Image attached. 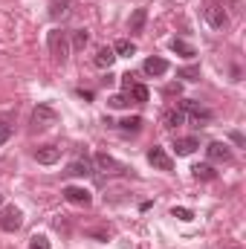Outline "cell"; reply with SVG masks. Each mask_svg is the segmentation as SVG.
<instances>
[{
    "label": "cell",
    "mask_w": 246,
    "mask_h": 249,
    "mask_svg": "<svg viewBox=\"0 0 246 249\" xmlns=\"http://www.w3.org/2000/svg\"><path fill=\"white\" fill-rule=\"evenodd\" d=\"M47 44H50V55H53L55 61H58V64L67 61V55H70L67 32H61V29H53V32H50V38H47Z\"/></svg>",
    "instance_id": "cell-1"
},
{
    "label": "cell",
    "mask_w": 246,
    "mask_h": 249,
    "mask_svg": "<svg viewBox=\"0 0 246 249\" xmlns=\"http://www.w3.org/2000/svg\"><path fill=\"white\" fill-rule=\"evenodd\" d=\"M20 223H23V214H20L18 206H6V209H0V229H3V232H18Z\"/></svg>",
    "instance_id": "cell-2"
},
{
    "label": "cell",
    "mask_w": 246,
    "mask_h": 249,
    "mask_svg": "<svg viewBox=\"0 0 246 249\" xmlns=\"http://www.w3.org/2000/svg\"><path fill=\"white\" fill-rule=\"evenodd\" d=\"M55 122H58V113H55L50 105H38V107L32 110V124H35V127H53Z\"/></svg>",
    "instance_id": "cell-3"
},
{
    "label": "cell",
    "mask_w": 246,
    "mask_h": 249,
    "mask_svg": "<svg viewBox=\"0 0 246 249\" xmlns=\"http://www.w3.org/2000/svg\"><path fill=\"white\" fill-rule=\"evenodd\" d=\"M206 20H209L211 29H223V26L229 23V15H226V9H223L220 3H211V6L206 9Z\"/></svg>",
    "instance_id": "cell-4"
},
{
    "label": "cell",
    "mask_w": 246,
    "mask_h": 249,
    "mask_svg": "<svg viewBox=\"0 0 246 249\" xmlns=\"http://www.w3.org/2000/svg\"><path fill=\"white\" fill-rule=\"evenodd\" d=\"M96 165H99V171H105V174H127V168H124L122 162H116L110 154H96Z\"/></svg>",
    "instance_id": "cell-5"
},
{
    "label": "cell",
    "mask_w": 246,
    "mask_h": 249,
    "mask_svg": "<svg viewBox=\"0 0 246 249\" xmlns=\"http://www.w3.org/2000/svg\"><path fill=\"white\" fill-rule=\"evenodd\" d=\"M206 154H209L211 162H232V148H229L226 142H211V145L206 148Z\"/></svg>",
    "instance_id": "cell-6"
},
{
    "label": "cell",
    "mask_w": 246,
    "mask_h": 249,
    "mask_svg": "<svg viewBox=\"0 0 246 249\" xmlns=\"http://www.w3.org/2000/svg\"><path fill=\"white\" fill-rule=\"evenodd\" d=\"M148 162H151L154 168H159V171H171V168H174V162H171V157L165 154V148H151V151H148Z\"/></svg>",
    "instance_id": "cell-7"
},
{
    "label": "cell",
    "mask_w": 246,
    "mask_h": 249,
    "mask_svg": "<svg viewBox=\"0 0 246 249\" xmlns=\"http://www.w3.org/2000/svg\"><path fill=\"white\" fill-rule=\"evenodd\" d=\"M64 197L70 200V203H75V206H90V191L87 188H81V186H67L64 188Z\"/></svg>",
    "instance_id": "cell-8"
},
{
    "label": "cell",
    "mask_w": 246,
    "mask_h": 249,
    "mask_svg": "<svg viewBox=\"0 0 246 249\" xmlns=\"http://www.w3.org/2000/svg\"><path fill=\"white\" fill-rule=\"evenodd\" d=\"M35 160H38L41 165H55V162L61 160V148H55V145H44V148L35 151Z\"/></svg>",
    "instance_id": "cell-9"
},
{
    "label": "cell",
    "mask_w": 246,
    "mask_h": 249,
    "mask_svg": "<svg viewBox=\"0 0 246 249\" xmlns=\"http://www.w3.org/2000/svg\"><path fill=\"white\" fill-rule=\"evenodd\" d=\"M116 61V53H113V47H102L96 55H93V64L99 67V70H110Z\"/></svg>",
    "instance_id": "cell-10"
},
{
    "label": "cell",
    "mask_w": 246,
    "mask_h": 249,
    "mask_svg": "<svg viewBox=\"0 0 246 249\" xmlns=\"http://www.w3.org/2000/svg\"><path fill=\"white\" fill-rule=\"evenodd\" d=\"M142 67H145V72H148V75H157V78L168 72V61H165V58H157V55L145 58V64H142Z\"/></svg>",
    "instance_id": "cell-11"
},
{
    "label": "cell",
    "mask_w": 246,
    "mask_h": 249,
    "mask_svg": "<svg viewBox=\"0 0 246 249\" xmlns=\"http://www.w3.org/2000/svg\"><path fill=\"white\" fill-rule=\"evenodd\" d=\"M197 148H200V142H197L194 136H185V139H177V142H174L177 157H188V154H194Z\"/></svg>",
    "instance_id": "cell-12"
},
{
    "label": "cell",
    "mask_w": 246,
    "mask_h": 249,
    "mask_svg": "<svg viewBox=\"0 0 246 249\" xmlns=\"http://www.w3.org/2000/svg\"><path fill=\"white\" fill-rule=\"evenodd\" d=\"M70 3H75V0H53L50 18H53V20H64V18L70 15Z\"/></svg>",
    "instance_id": "cell-13"
},
{
    "label": "cell",
    "mask_w": 246,
    "mask_h": 249,
    "mask_svg": "<svg viewBox=\"0 0 246 249\" xmlns=\"http://www.w3.org/2000/svg\"><path fill=\"white\" fill-rule=\"evenodd\" d=\"M67 174H70V177H90L93 171H90V162H87V160H75V162L67 165Z\"/></svg>",
    "instance_id": "cell-14"
},
{
    "label": "cell",
    "mask_w": 246,
    "mask_h": 249,
    "mask_svg": "<svg viewBox=\"0 0 246 249\" xmlns=\"http://www.w3.org/2000/svg\"><path fill=\"white\" fill-rule=\"evenodd\" d=\"M145 20H148V9H136V12L130 15L127 29H130V32H142V29H145Z\"/></svg>",
    "instance_id": "cell-15"
},
{
    "label": "cell",
    "mask_w": 246,
    "mask_h": 249,
    "mask_svg": "<svg viewBox=\"0 0 246 249\" xmlns=\"http://www.w3.org/2000/svg\"><path fill=\"white\" fill-rule=\"evenodd\" d=\"M171 50H174L177 55H183V58H194V55H197V50H194L188 41H183V38H174V41H171Z\"/></svg>",
    "instance_id": "cell-16"
},
{
    "label": "cell",
    "mask_w": 246,
    "mask_h": 249,
    "mask_svg": "<svg viewBox=\"0 0 246 249\" xmlns=\"http://www.w3.org/2000/svg\"><path fill=\"white\" fill-rule=\"evenodd\" d=\"M191 171H194V177H197V180H206V183L217 177V171H214V168H211L209 162H200V165H194Z\"/></svg>",
    "instance_id": "cell-17"
},
{
    "label": "cell",
    "mask_w": 246,
    "mask_h": 249,
    "mask_svg": "<svg viewBox=\"0 0 246 249\" xmlns=\"http://www.w3.org/2000/svg\"><path fill=\"white\" fill-rule=\"evenodd\" d=\"M162 122H165L168 130H174V127H180V124L185 122V113H183V110H168V113L162 116Z\"/></svg>",
    "instance_id": "cell-18"
},
{
    "label": "cell",
    "mask_w": 246,
    "mask_h": 249,
    "mask_svg": "<svg viewBox=\"0 0 246 249\" xmlns=\"http://www.w3.org/2000/svg\"><path fill=\"white\" fill-rule=\"evenodd\" d=\"M113 53H116V58H119V55H124V58H130V55L136 53V47H133V41H127V38H122V41H116V44H113Z\"/></svg>",
    "instance_id": "cell-19"
},
{
    "label": "cell",
    "mask_w": 246,
    "mask_h": 249,
    "mask_svg": "<svg viewBox=\"0 0 246 249\" xmlns=\"http://www.w3.org/2000/svg\"><path fill=\"white\" fill-rule=\"evenodd\" d=\"M127 96H130V102H139V105H142V102H148V87H145V84H133V87L127 90Z\"/></svg>",
    "instance_id": "cell-20"
},
{
    "label": "cell",
    "mask_w": 246,
    "mask_h": 249,
    "mask_svg": "<svg viewBox=\"0 0 246 249\" xmlns=\"http://www.w3.org/2000/svg\"><path fill=\"white\" fill-rule=\"evenodd\" d=\"M87 41H90L87 29H75V32H72V50H75V53H78V50H84V47H87Z\"/></svg>",
    "instance_id": "cell-21"
},
{
    "label": "cell",
    "mask_w": 246,
    "mask_h": 249,
    "mask_svg": "<svg viewBox=\"0 0 246 249\" xmlns=\"http://www.w3.org/2000/svg\"><path fill=\"white\" fill-rule=\"evenodd\" d=\"M177 78H185V81H197V78H200V67H197V64H191V67H183V70H177Z\"/></svg>",
    "instance_id": "cell-22"
},
{
    "label": "cell",
    "mask_w": 246,
    "mask_h": 249,
    "mask_svg": "<svg viewBox=\"0 0 246 249\" xmlns=\"http://www.w3.org/2000/svg\"><path fill=\"white\" fill-rule=\"evenodd\" d=\"M107 105H110L113 110H122V107L130 105V96H127V93H116V96H110V99H107Z\"/></svg>",
    "instance_id": "cell-23"
},
{
    "label": "cell",
    "mask_w": 246,
    "mask_h": 249,
    "mask_svg": "<svg viewBox=\"0 0 246 249\" xmlns=\"http://www.w3.org/2000/svg\"><path fill=\"white\" fill-rule=\"evenodd\" d=\"M119 127H122L124 133H136V130L142 127V119H139V116H130V119H122V122H119Z\"/></svg>",
    "instance_id": "cell-24"
},
{
    "label": "cell",
    "mask_w": 246,
    "mask_h": 249,
    "mask_svg": "<svg viewBox=\"0 0 246 249\" xmlns=\"http://www.w3.org/2000/svg\"><path fill=\"white\" fill-rule=\"evenodd\" d=\"M171 217H177V220L188 223V220H194V212H191V209H185V206H174V209H171Z\"/></svg>",
    "instance_id": "cell-25"
},
{
    "label": "cell",
    "mask_w": 246,
    "mask_h": 249,
    "mask_svg": "<svg viewBox=\"0 0 246 249\" xmlns=\"http://www.w3.org/2000/svg\"><path fill=\"white\" fill-rule=\"evenodd\" d=\"M29 249H53V247H50V241H47L44 235H35V238L29 241Z\"/></svg>",
    "instance_id": "cell-26"
},
{
    "label": "cell",
    "mask_w": 246,
    "mask_h": 249,
    "mask_svg": "<svg viewBox=\"0 0 246 249\" xmlns=\"http://www.w3.org/2000/svg\"><path fill=\"white\" fill-rule=\"evenodd\" d=\"M9 136H12V127H9L6 122H0V145L9 142Z\"/></svg>",
    "instance_id": "cell-27"
},
{
    "label": "cell",
    "mask_w": 246,
    "mask_h": 249,
    "mask_svg": "<svg viewBox=\"0 0 246 249\" xmlns=\"http://www.w3.org/2000/svg\"><path fill=\"white\" fill-rule=\"evenodd\" d=\"M133 84H136V81H133V72H124V75H122V87H124V93H127V90H130Z\"/></svg>",
    "instance_id": "cell-28"
},
{
    "label": "cell",
    "mask_w": 246,
    "mask_h": 249,
    "mask_svg": "<svg viewBox=\"0 0 246 249\" xmlns=\"http://www.w3.org/2000/svg\"><path fill=\"white\" fill-rule=\"evenodd\" d=\"M87 235H93V238H102V241H107V235H110V232H99V229H90Z\"/></svg>",
    "instance_id": "cell-29"
},
{
    "label": "cell",
    "mask_w": 246,
    "mask_h": 249,
    "mask_svg": "<svg viewBox=\"0 0 246 249\" xmlns=\"http://www.w3.org/2000/svg\"><path fill=\"white\" fill-rule=\"evenodd\" d=\"M232 142H235V145H244V136H241V133L235 130V133H232Z\"/></svg>",
    "instance_id": "cell-30"
},
{
    "label": "cell",
    "mask_w": 246,
    "mask_h": 249,
    "mask_svg": "<svg viewBox=\"0 0 246 249\" xmlns=\"http://www.w3.org/2000/svg\"><path fill=\"white\" fill-rule=\"evenodd\" d=\"M0 206H3V197H0Z\"/></svg>",
    "instance_id": "cell-31"
}]
</instances>
